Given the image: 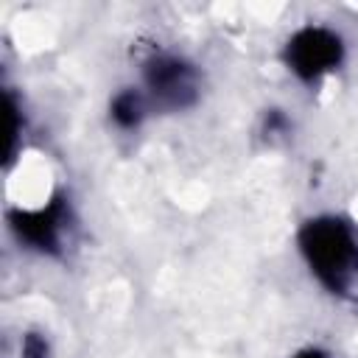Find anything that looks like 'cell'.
<instances>
[{
  "label": "cell",
  "mask_w": 358,
  "mask_h": 358,
  "mask_svg": "<svg viewBox=\"0 0 358 358\" xmlns=\"http://www.w3.org/2000/svg\"><path fill=\"white\" fill-rule=\"evenodd\" d=\"M6 134H8V145H6V154L11 157L14 154V145H17V134H20V126H17V103L14 98L6 92Z\"/></svg>",
  "instance_id": "8992f818"
},
{
  "label": "cell",
  "mask_w": 358,
  "mask_h": 358,
  "mask_svg": "<svg viewBox=\"0 0 358 358\" xmlns=\"http://www.w3.org/2000/svg\"><path fill=\"white\" fill-rule=\"evenodd\" d=\"M296 358H327L324 352H319V350H305V352H299Z\"/></svg>",
  "instance_id": "52a82bcc"
},
{
  "label": "cell",
  "mask_w": 358,
  "mask_h": 358,
  "mask_svg": "<svg viewBox=\"0 0 358 358\" xmlns=\"http://www.w3.org/2000/svg\"><path fill=\"white\" fill-rule=\"evenodd\" d=\"M145 84L165 106H187L196 98V73L176 56H154L145 64Z\"/></svg>",
  "instance_id": "3957f363"
},
{
  "label": "cell",
  "mask_w": 358,
  "mask_h": 358,
  "mask_svg": "<svg viewBox=\"0 0 358 358\" xmlns=\"http://www.w3.org/2000/svg\"><path fill=\"white\" fill-rule=\"evenodd\" d=\"M302 255L310 271L330 291H347L352 277L358 274V241L352 229L338 218H316L308 221L299 232Z\"/></svg>",
  "instance_id": "6da1fadb"
},
{
  "label": "cell",
  "mask_w": 358,
  "mask_h": 358,
  "mask_svg": "<svg viewBox=\"0 0 358 358\" xmlns=\"http://www.w3.org/2000/svg\"><path fill=\"white\" fill-rule=\"evenodd\" d=\"M64 218H67L64 204L62 201H50L48 207H39V210H17V213H11V229L28 246H34L39 252H56Z\"/></svg>",
  "instance_id": "277c9868"
},
{
  "label": "cell",
  "mask_w": 358,
  "mask_h": 358,
  "mask_svg": "<svg viewBox=\"0 0 358 358\" xmlns=\"http://www.w3.org/2000/svg\"><path fill=\"white\" fill-rule=\"evenodd\" d=\"M341 56H344L341 39L322 25H308L296 31L285 45V62L291 73H296L302 81H316L324 73L336 70Z\"/></svg>",
  "instance_id": "7a4b0ae2"
},
{
  "label": "cell",
  "mask_w": 358,
  "mask_h": 358,
  "mask_svg": "<svg viewBox=\"0 0 358 358\" xmlns=\"http://www.w3.org/2000/svg\"><path fill=\"white\" fill-rule=\"evenodd\" d=\"M112 120L123 129H134L143 120V101L137 92L126 90L112 101Z\"/></svg>",
  "instance_id": "5b68a950"
}]
</instances>
